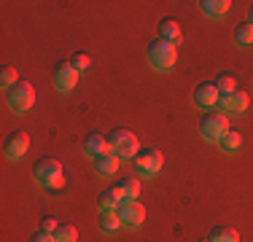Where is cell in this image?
<instances>
[{"label":"cell","instance_id":"obj_1","mask_svg":"<svg viewBox=\"0 0 253 242\" xmlns=\"http://www.w3.org/2000/svg\"><path fill=\"white\" fill-rule=\"evenodd\" d=\"M146 59H148V65H151L154 70L167 73L178 59V46L170 43V40H165V38H156L146 48Z\"/></svg>","mask_w":253,"mask_h":242},{"label":"cell","instance_id":"obj_2","mask_svg":"<svg viewBox=\"0 0 253 242\" xmlns=\"http://www.w3.org/2000/svg\"><path fill=\"white\" fill-rule=\"evenodd\" d=\"M33 178L38 186H43L46 191H59L65 186V167L57 159H41L33 167Z\"/></svg>","mask_w":253,"mask_h":242},{"label":"cell","instance_id":"obj_3","mask_svg":"<svg viewBox=\"0 0 253 242\" xmlns=\"http://www.w3.org/2000/svg\"><path fill=\"white\" fill-rule=\"evenodd\" d=\"M5 102H8V108H11V111H16V113L30 111V108L35 105V89H33V83L19 81V83H14L11 89H5Z\"/></svg>","mask_w":253,"mask_h":242},{"label":"cell","instance_id":"obj_4","mask_svg":"<svg viewBox=\"0 0 253 242\" xmlns=\"http://www.w3.org/2000/svg\"><path fill=\"white\" fill-rule=\"evenodd\" d=\"M108 140H111V154H116L119 159H135L137 151H140L137 137L129 129H113L108 135Z\"/></svg>","mask_w":253,"mask_h":242},{"label":"cell","instance_id":"obj_5","mask_svg":"<svg viewBox=\"0 0 253 242\" xmlns=\"http://www.w3.org/2000/svg\"><path fill=\"white\" fill-rule=\"evenodd\" d=\"M226 132H229V119H226V113H213V111H208V113L200 119V135L205 137V140L218 143L221 137L226 135Z\"/></svg>","mask_w":253,"mask_h":242},{"label":"cell","instance_id":"obj_6","mask_svg":"<svg viewBox=\"0 0 253 242\" xmlns=\"http://www.w3.org/2000/svg\"><path fill=\"white\" fill-rule=\"evenodd\" d=\"M132 164H135V172L137 175L151 178V175H156L162 169V164H165V156H162L159 148H143V151H137V156L132 159Z\"/></svg>","mask_w":253,"mask_h":242},{"label":"cell","instance_id":"obj_7","mask_svg":"<svg viewBox=\"0 0 253 242\" xmlns=\"http://www.w3.org/2000/svg\"><path fill=\"white\" fill-rule=\"evenodd\" d=\"M116 215H119V221H122V226L137 229L143 221H146V207H143L137 199H124V202L119 204Z\"/></svg>","mask_w":253,"mask_h":242},{"label":"cell","instance_id":"obj_8","mask_svg":"<svg viewBox=\"0 0 253 242\" xmlns=\"http://www.w3.org/2000/svg\"><path fill=\"white\" fill-rule=\"evenodd\" d=\"M78 76H81V73H78L70 62H59L51 73V83H54L57 92H73L76 83H78Z\"/></svg>","mask_w":253,"mask_h":242},{"label":"cell","instance_id":"obj_9","mask_svg":"<svg viewBox=\"0 0 253 242\" xmlns=\"http://www.w3.org/2000/svg\"><path fill=\"white\" fill-rule=\"evenodd\" d=\"M30 151V135L27 132H22V129H16V132H11L8 137H5V143H3V154H5V159H11V161H16V159H22Z\"/></svg>","mask_w":253,"mask_h":242},{"label":"cell","instance_id":"obj_10","mask_svg":"<svg viewBox=\"0 0 253 242\" xmlns=\"http://www.w3.org/2000/svg\"><path fill=\"white\" fill-rule=\"evenodd\" d=\"M81 151L94 161V159H100V156L111 154V140H108L102 132H89V135L84 137V143H81Z\"/></svg>","mask_w":253,"mask_h":242},{"label":"cell","instance_id":"obj_11","mask_svg":"<svg viewBox=\"0 0 253 242\" xmlns=\"http://www.w3.org/2000/svg\"><path fill=\"white\" fill-rule=\"evenodd\" d=\"M218 97H221V92H218V86H215V81L213 83L202 81L200 86L194 89V102L202 108V111H213V108L218 105Z\"/></svg>","mask_w":253,"mask_h":242},{"label":"cell","instance_id":"obj_12","mask_svg":"<svg viewBox=\"0 0 253 242\" xmlns=\"http://www.w3.org/2000/svg\"><path fill=\"white\" fill-rule=\"evenodd\" d=\"M248 102H251V97H248V92H243V89H237V92H232V94H221L218 97L221 113H243L245 108H248Z\"/></svg>","mask_w":253,"mask_h":242},{"label":"cell","instance_id":"obj_13","mask_svg":"<svg viewBox=\"0 0 253 242\" xmlns=\"http://www.w3.org/2000/svg\"><path fill=\"white\" fill-rule=\"evenodd\" d=\"M124 202V194L116 189V186H111V189H105L100 194V199H97V207H100V213H116L119 210V204Z\"/></svg>","mask_w":253,"mask_h":242},{"label":"cell","instance_id":"obj_14","mask_svg":"<svg viewBox=\"0 0 253 242\" xmlns=\"http://www.w3.org/2000/svg\"><path fill=\"white\" fill-rule=\"evenodd\" d=\"M159 38L170 40V43L178 46V40L183 38V30H180V22L172 19V16H165V19L159 22Z\"/></svg>","mask_w":253,"mask_h":242},{"label":"cell","instance_id":"obj_15","mask_svg":"<svg viewBox=\"0 0 253 242\" xmlns=\"http://www.w3.org/2000/svg\"><path fill=\"white\" fill-rule=\"evenodd\" d=\"M119 156L116 154H105L100 156V159H94V169H97V175H102V178H111V175H116L119 169Z\"/></svg>","mask_w":253,"mask_h":242},{"label":"cell","instance_id":"obj_16","mask_svg":"<svg viewBox=\"0 0 253 242\" xmlns=\"http://www.w3.org/2000/svg\"><path fill=\"white\" fill-rule=\"evenodd\" d=\"M218 145H221V151H226V154L240 151V148H243V132H240V129H229L226 135L218 140Z\"/></svg>","mask_w":253,"mask_h":242},{"label":"cell","instance_id":"obj_17","mask_svg":"<svg viewBox=\"0 0 253 242\" xmlns=\"http://www.w3.org/2000/svg\"><path fill=\"white\" fill-rule=\"evenodd\" d=\"M229 5H232L229 0H202L200 8H202L205 16H213V19H215V16H224L226 14Z\"/></svg>","mask_w":253,"mask_h":242},{"label":"cell","instance_id":"obj_18","mask_svg":"<svg viewBox=\"0 0 253 242\" xmlns=\"http://www.w3.org/2000/svg\"><path fill=\"white\" fill-rule=\"evenodd\" d=\"M210 242H240V232L232 226H215L210 232Z\"/></svg>","mask_w":253,"mask_h":242},{"label":"cell","instance_id":"obj_19","mask_svg":"<svg viewBox=\"0 0 253 242\" xmlns=\"http://www.w3.org/2000/svg\"><path fill=\"white\" fill-rule=\"evenodd\" d=\"M116 189L124 194V199H137L140 197V180L137 178H122L116 183Z\"/></svg>","mask_w":253,"mask_h":242},{"label":"cell","instance_id":"obj_20","mask_svg":"<svg viewBox=\"0 0 253 242\" xmlns=\"http://www.w3.org/2000/svg\"><path fill=\"white\" fill-rule=\"evenodd\" d=\"M97 226H100V232L113 234V232H119V229H122V221H119V215H116V213H100Z\"/></svg>","mask_w":253,"mask_h":242},{"label":"cell","instance_id":"obj_21","mask_svg":"<svg viewBox=\"0 0 253 242\" xmlns=\"http://www.w3.org/2000/svg\"><path fill=\"white\" fill-rule=\"evenodd\" d=\"M234 40H237L240 46H251L253 43V24L251 22H240L237 27H234Z\"/></svg>","mask_w":253,"mask_h":242},{"label":"cell","instance_id":"obj_22","mask_svg":"<svg viewBox=\"0 0 253 242\" xmlns=\"http://www.w3.org/2000/svg\"><path fill=\"white\" fill-rule=\"evenodd\" d=\"M54 240L57 242H76L78 240V229L73 223H59L57 232H54Z\"/></svg>","mask_w":253,"mask_h":242},{"label":"cell","instance_id":"obj_23","mask_svg":"<svg viewBox=\"0 0 253 242\" xmlns=\"http://www.w3.org/2000/svg\"><path fill=\"white\" fill-rule=\"evenodd\" d=\"M0 83H3V89H11L14 83H19V70H16L14 65H5V68L0 70Z\"/></svg>","mask_w":253,"mask_h":242},{"label":"cell","instance_id":"obj_24","mask_svg":"<svg viewBox=\"0 0 253 242\" xmlns=\"http://www.w3.org/2000/svg\"><path fill=\"white\" fill-rule=\"evenodd\" d=\"M215 86H218L221 94H232L237 92V81H234V76H229V73H221L218 78H215Z\"/></svg>","mask_w":253,"mask_h":242},{"label":"cell","instance_id":"obj_25","mask_svg":"<svg viewBox=\"0 0 253 242\" xmlns=\"http://www.w3.org/2000/svg\"><path fill=\"white\" fill-rule=\"evenodd\" d=\"M70 65L78 70V73H84V70H89L92 68V57H89L86 51H76L73 57H70Z\"/></svg>","mask_w":253,"mask_h":242},{"label":"cell","instance_id":"obj_26","mask_svg":"<svg viewBox=\"0 0 253 242\" xmlns=\"http://www.w3.org/2000/svg\"><path fill=\"white\" fill-rule=\"evenodd\" d=\"M57 226H59V221L54 215H46L43 218V223H41V232H46V234H54L57 232Z\"/></svg>","mask_w":253,"mask_h":242},{"label":"cell","instance_id":"obj_27","mask_svg":"<svg viewBox=\"0 0 253 242\" xmlns=\"http://www.w3.org/2000/svg\"><path fill=\"white\" fill-rule=\"evenodd\" d=\"M27 242H57L54 240V234H46V232H35L33 237H30Z\"/></svg>","mask_w":253,"mask_h":242},{"label":"cell","instance_id":"obj_28","mask_svg":"<svg viewBox=\"0 0 253 242\" xmlns=\"http://www.w3.org/2000/svg\"><path fill=\"white\" fill-rule=\"evenodd\" d=\"M248 22L253 24V5H251V11H248Z\"/></svg>","mask_w":253,"mask_h":242},{"label":"cell","instance_id":"obj_29","mask_svg":"<svg viewBox=\"0 0 253 242\" xmlns=\"http://www.w3.org/2000/svg\"><path fill=\"white\" fill-rule=\"evenodd\" d=\"M200 242H210V237H202V240H200Z\"/></svg>","mask_w":253,"mask_h":242}]
</instances>
